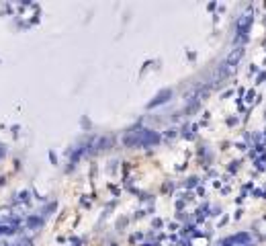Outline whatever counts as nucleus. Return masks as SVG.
<instances>
[{"instance_id":"obj_1","label":"nucleus","mask_w":266,"mask_h":246,"mask_svg":"<svg viewBox=\"0 0 266 246\" xmlns=\"http://www.w3.org/2000/svg\"><path fill=\"white\" fill-rule=\"evenodd\" d=\"M160 142V135L152 129H133L125 135V144L127 146H153Z\"/></svg>"},{"instance_id":"obj_2","label":"nucleus","mask_w":266,"mask_h":246,"mask_svg":"<svg viewBox=\"0 0 266 246\" xmlns=\"http://www.w3.org/2000/svg\"><path fill=\"white\" fill-rule=\"evenodd\" d=\"M226 242L228 244H233V246H252V240H250L248 234H237V236H233V238H229Z\"/></svg>"},{"instance_id":"obj_3","label":"nucleus","mask_w":266,"mask_h":246,"mask_svg":"<svg viewBox=\"0 0 266 246\" xmlns=\"http://www.w3.org/2000/svg\"><path fill=\"white\" fill-rule=\"evenodd\" d=\"M170 94H172L170 90H164V92H160L158 97H156V101H152V107H153V105H160V103H164V101H166L164 97H170Z\"/></svg>"},{"instance_id":"obj_4","label":"nucleus","mask_w":266,"mask_h":246,"mask_svg":"<svg viewBox=\"0 0 266 246\" xmlns=\"http://www.w3.org/2000/svg\"><path fill=\"white\" fill-rule=\"evenodd\" d=\"M15 246H33V242H31L29 238L19 236V238H15Z\"/></svg>"}]
</instances>
